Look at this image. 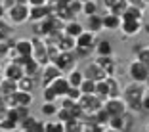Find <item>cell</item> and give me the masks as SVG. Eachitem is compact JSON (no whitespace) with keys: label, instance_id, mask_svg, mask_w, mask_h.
I'll list each match as a JSON object with an SVG mask.
<instances>
[{"label":"cell","instance_id":"681fc988","mask_svg":"<svg viewBox=\"0 0 149 132\" xmlns=\"http://www.w3.org/2000/svg\"><path fill=\"white\" fill-rule=\"evenodd\" d=\"M19 2H27V0H19Z\"/></svg>","mask_w":149,"mask_h":132},{"label":"cell","instance_id":"836d02e7","mask_svg":"<svg viewBox=\"0 0 149 132\" xmlns=\"http://www.w3.org/2000/svg\"><path fill=\"white\" fill-rule=\"evenodd\" d=\"M80 92L84 94V96H90V94H96V82L94 80H90V79H84L82 80V84H80Z\"/></svg>","mask_w":149,"mask_h":132},{"label":"cell","instance_id":"ba28073f","mask_svg":"<svg viewBox=\"0 0 149 132\" xmlns=\"http://www.w3.org/2000/svg\"><path fill=\"white\" fill-rule=\"evenodd\" d=\"M8 107H31L33 105V94L23 92V90H15L10 98H6Z\"/></svg>","mask_w":149,"mask_h":132},{"label":"cell","instance_id":"2e32d148","mask_svg":"<svg viewBox=\"0 0 149 132\" xmlns=\"http://www.w3.org/2000/svg\"><path fill=\"white\" fill-rule=\"evenodd\" d=\"M63 35L65 36H71V38H77L79 35H82L84 33V25L80 21H77V19H71V21L63 23Z\"/></svg>","mask_w":149,"mask_h":132},{"label":"cell","instance_id":"ac0fdd59","mask_svg":"<svg viewBox=\"0 0 149 132\" xmlns=\"http://www.w3.org/2000/svg\"><path fill=\"white\" fill-rule=\"evenodd\" d=\"M120 21H123V17L120 15H115V13L111 12H105L103 13V31H118L120 29Z\"/></svg>","mask_w":149,"mask_h":132},{"label":"cell","instance_id":"4dcf8cb0","mask_svg":"<svg viewBox=\"0 0 149 132\" xmlns=\"http://www.w3.org/2000/svg\"><path fill=\"white\" fill-rule=\"evenodd\" d=\"M63 132H84V121L73 119L69 123L63 124Z\"/></svg>","mask_w":149,"mask_h":132},{"label":"cell","instance_id":"e575fe53","mask_svg":"<svg viewBox=\"0 0 149 132\" xmlns=\"http://www.w3.org/2000/svg\"><path fill=\"white\" fill-rule=\"evenodd\" d=\"M128 6H130V4H128V0H117V2H115V6L109 10V12L115 13V15H120V17H123V13L126 12Z\"/></svg>","mask_w":149,"mask_h":132},{"label":"cell","instance_id":"7a4b0ae2","mask_svg":"<svg viewBox=\"0 0 149 132\" xmlns=\"http://www.w3.org/2000/svg\"><path fill=\"white\" fill-rule=\"evenodd\" d=\"M29 13H31V6L27 4V2H19V4H15L13 8L6 10V19H8L13 27L15 25H25V23L29 21Z\"/></svg>","mask_w":149,"mask_h":132},{"label":"cell","instance_id":"ee69618b","mask_svg":"<svg viewBox=\"0 0 149 132\" xmlns=\"http://www.w3.org/2000/svg\"><path fill=\"white\" fill-rule=\"evenodd\" d=\"M141 33L149 35V23H147V21H143V27H141Z\"/></svg>","mask_w":149,"mask_h":132},{"label":"cell","instance_id":"f1b7e54d","mask_svg":"<svg viewBox=\"0 0 149 132\" xmlns=\"http://www.w3.org/2000/svg\"><path fill=\"white\" fill-rule=\"evenodd\" d=\"M134 128H136V115L128 111L123 115V132H134Z\"/></svg>","mask_w":149,"mask_h":132},{"label":"cell","instance_id":"d590c367","mask_svg":"<svg viewBox=\"0 0 149 132\" xmlns=\"http://www.w3.org/2000/svg\"><path fill=\"white\" fill-rule=\"evenodd\" d=\"M46 132H63V123L61 121H54V119H48L46 121Z\"/></svg>","mask_w":149,"mask_h":132},{"label":"cell","instance_id":"74e56055","mask_svg":"<svg viewBox=\"0 0 149 132\" xmlns=\"http://www.w3.org/2000/svg\"><path fill=\"white\" fill-rule=\"evenodd\" d=\"M105 126L101 124H96V123H84V132H103Z\"/></svg>","mask_w":149,"mask_h":132},{"label":"cell","instance_id":"d4e9b609","mask_svg":"<svg viewBox=\"0 0 149 132\" xmlns=\"http://www.w3.org/2000/svg\"><path fill=\"white\" fill-rule=\"evenodd\" d=\"M59 111V105L57 103H52V101H42V105H40V115H42L44 119H54Z\"/></svg>","mask_w":149,"mask_h":132},{"label":"cell","instance_id":"277c9868","mask_svg":"<svg viewBox=\"0 0 149 132\" xmlns=\"http://www.w3.org/2000/svg\"><path fill=\"white\" fill-rule=\"evenodd\" d=\"M103 111L111 117H123L124 113H128V105L126 101L123 100V96H117V98H107L103 101Z\"/></svg>","mask_w":149,"mask_h":132},{"label":"cell","instance_id":"4fadbf2b","mask_svg":"<svg viewBox=\"0 0 149 132\" xmlns=\"http://www.w3.org/2000/svg\"><path fill=\"white\" fill-rule=\"evenodd\" d=\"M74 40H77V48H79V50L94 52V46H96V42H97V35H94V33H90V31L84 29V33L79 35Z\"/></svg>","mask_w":149,"mask_h":132},{"label":"cell","instance_id":"d6a6232c","mask_svg":"<svg viewBox=\"0 0 149 132\" xmlns=\"http://www.w3.org/2000/svg\"><path fill=\"white\" fill-rule=\"evenodd\" d=\"M57 100H59V96L56 94V90H54L52 86H44L42 88V101H52V103H56Z\"/></svg>","mask_w":149,"mask_h":132},{"label":"cell","instance_id":"b9f144b4","mask_svg":"<svg viewBox=\"0 0 149 132\" xmlns=\"http://www.w3.org/2000/svg\"><path fill=\"white\" fill-rule=\"evenodd\" d=\"M48 0H27V4L29 6H46Z\"/></svg>","mask_w":149,"mask_h":132},{"label":"cell","instance_id":"7c38bea8","mask_svg":"<svg viewBox=\"0 0 149 132\" xmlns=\"http://www.w3.org/2000/svg\"><path fill=\"white\" fill-rule=\"evenodd\" d=\"M82 71H84V79H90V80H94V82H100V80H103L107 77L105 71L101 69L94 59H92V61H88L86 65H84Z\"/></svg>","mask_w":149,"mask_h":132},{"label":"cell","instance_id":"7dc6e473","mask_svg":"<svg viewBox=\"0 0 149 132\" xmlns=\"http://www.w3.org/2000/svg\"><path fill=\"white\" fill-rule=\"evenodd\" d=\"M145 12H147V13H149V4H147V6H145Z\"/></svg>","mask_w":149,"mask_h":132},{"label":"cell","instance_id":"e0dca14e","mask_svg":"<svg viewBox=\"0 0 149 132\" xmlns=\"http://www.w3.org/2000/svg\"><path fill=\"white\" fill-rule=\"evenodd\" d=\"M94 54L96 56H115L113 42L109 38H97L96 46H94Z\"/></svg>","mask_w":149,"mask_h":132},{"label":"cell","instance_id":"bcb514c9","mask_svg":"<svg viewBox=\"0 0 149 132\" xmlns=\"http://www.w3.org/2000/svg\"><path fill=\"white\" fill-rule=\"evenodd\" d=\"M141 2H143V4H145V6H147V4H149V0H141Z\"/></svg>","mask_w":149,"mask_h":132},{"label":"cell","instance_id":"7402d4cb","mask_svg":"<svg viewBox=\"0 0 149 132\" xmlns=\"http://www.w3.org/2000/svg\"><path fill=\"white\" fill-rule=\"evenodd\" d=\"M40 69H42V65H40V63L36 61L35 57H29V59H27V61L23 63V71H25V75L35 77V79H38Z\"/></svg>","mask_w":149,"mask_h":132},{"label":"cell","instance_id":"3957f363","mask_svg":"<svg viewBox=\"0 0 149 132\" xmlns=\"http://www.w3.org/2000/svg\"><path fill=\"white\" fill-rule=\"evenodd\" d=\"M128 79L132 80V82H140V84H145V80L149 79V67L143 65L141 61H138V59H132L130 63H128Z\"/></svg>","mask_w":149,"mask_h":132},{"label":"cell","instance_id":"f35d334b","mask_svg":"<svg viewBox=\"0 0 149 132\" xmlns=\"http://www.w3.org/2000/svg\"><path fill=\"white\" fill-rule=\"evenodd\" d=\"M10 50H12V48H10L8 42H0V61L10 56Z\"/></svg>","mask_w":149,"mask_h":132},{"label":"cell","instance_id":"f6af8a7d","mask_svg":"<svg viewBox=\"0 0 149 132\" xmlns=\"http://www.w3.org/2000/svg\"><path fill=\"white\" fill-rule=\"evenodd\" d=\"M103 132H120V130H115V128H109V126H105V130Z\"/></svg>","mask_w":149,"mask_h":132},{"label":"cell","instance_id":"f907efd6","mask_svg":"<svg viewBox=\"0 0 149 132\" xmlns=\"http://www.w3.org/2000/svg\"><path fill=\"white\" fill-rule=\"evenodd\" d=\"M15 132H21V130H19V128H17V130H15Z\"/></svg>","mask_w":149,"mask_h":132},{"label":"cell","instance_id":"d6986e66","mask_svg":"<svg viewBox=\"0 0 149 132\" xmlns=\"http://www.w3.org/2000/svg\"><path fill=\"white\" fill-rule=\"evenodd\" d=\"M132 56L134 59L141 61L143 65L149 67V44H134L132 46Z\"/></svg>","mask_w":149,"mask_h":132},{"label":"cell","instance_id":"5bb4252c","mask_svg":"<svg viewBox=\"0 0 149 132\" xmlns=\"http://www.w3.org/2000/svg\"><path fill=\"white\" fill-rule=\"evenodd\" d=\"M94 61L105 71V75H117V57L115 56H96Z\"/></svg>","mask_w":149,"mask_h":132},{"label":"cell","instance_id":"9a60e30c","mask_svg":"<svg viewBox=\"0 0 149 132\" xmlns=\"http://www.w3.org/2000/svg\"><path fill=\"white\" fill-rule=\"evenodd\" d=\"M84 29L94 35H100L103 31V15L100 13H94V15H88L86 17V23H84Z\"/></svg>","mask_w":149,"mask_h":132},{"label":"cell","instance_id":"603a6c76","mask_svg":"<svg viewBox=\"0 0 149 132\" xmlns=\"http://www.w3.org/2000/svg\"><path fill=\"white\" fill-rule=\"evenodd\" d=\"M36 82H38V79H35V77H29L25 75L23 79L17 80V90H23V92H35V88H36Z\"/></svg>","mask_w":149,"mask_h":132},{"label":"cell","instance_id":"30bf717a","mask_svg":"<svg viewBox=\"0 0 149 132\" xmlns=\"http://www.w3.org/2000/svg\"><path fill=\"white\" fill-rule=\"evenodd\" d=\"M2 77L8 80H13V82H17L19 79L25 77V71L19 63H13V61H8L4 67H2Z\"/></svg>","mask_w":149,"mask_h":132},{"label":"cell","instance_id":"8d00e7d4","mask_svg":"<svg viewBox=\"0 0 149 132\" xmlns=\"http://www.w3.org/2000/svg\"><path fill=\"white\" fill-rule=\"evenodd\" d=\"M65 98H69V100H73V101H77V103H79V100L82 98V92H80V88H77V86H71Z\"/></svg>","mask_w":149,"mask_h":132},{"label":"cell","instance_id":"8992f818","mask_svg":"<svg viewBox=\"0 0 149 132\" xmlns=\"http://www.w3.org/2000/svg\"><path fill=\"white\" fill-rule=\"evenodd\" d=\"M141 27H143V21H138V19H128L123 17L120 21V40H128L132 36H138L141 33Z\"/></svg>","mask_w":149,"mask_h":132},{"label":"cell","instance_id":"9c48e42d","mask_svg":"<svg viewBox=\"0 0 149 132\" xmlns=\"http://www.w3.org/2000/svg\"><path fill=\"white\" fill-rule=\"evenodd\" d=\"M52 63H56L61 71H71L73 67H77V56L74 52H59L52 59Z\"/></svg>","mask_w":149,"mask_h":132},{"label":"cell","instance_id":"1f68e13d","mask_svg":"<svg viewBox=\"0 0 149 132\" xmlns=\"http://www.w3.org/2000/svg\"><path fill=\"white\" fill-rule=\"evenodd\" d=\"M82 13L84 15H94V13H100V6H97V0H86L82 2Z\"/></svg>","mask_w":149,"mask_h":132},{"label":"cell","instance_id":"5b68a950","mask_svg":"<svg viewBox=\"0 0 149 132\" xmlns=\"http://www.w3.org/2000/svg\"><path fill=\"white\" fill-rule=\"evenodd\" d=\"M63 75V71L59 69V67L56 65V63H46V65H42V69H40V75H38V82L40 86H50V84L54 82L56 79H59V77Z\"/></svg>","mask_w":149,"mask_h":132},{"label":"cell","instance_id":"4316f807","mask_svg":"<svg viewBox=\"0 0 149 132\" xmlns=\"http://www.w3.org/2000/svg\"><path fill=\"white\" fill-rule=\"evenodd\" d=\"M143 15H145V10L138 8V6H128L126 12L123 13V17H128V19H138V21H143Z\"/></svg>","mask_w":149,"mask_h":132},{"label":"cell","instance_id":"ab89813d","mask_svg":"<svg viewBox=\"0 0 149 132\" xmlns=\"http://www.w3.org/2000/svg\"><path fill=\"white\" fill-rule=\"evenodd\" d=\"M141 111L149 113V90H145L143 98H141Z\"/></svg>","mask_w":149,"mask_h":132},{"label":"cell","instance_id":"f546056e","mask_svg":"<svg viewBox=\"0 0 149 132\" xmlns=\"http://www.w3.org/2000/svg\"><path fill=\"white\" fill-rule=\"evenodd\" d=\"M17 128H19V124L13 119H10L8 115H6L4 119H0V132H15Z\"/></svg>","mask_w":149,"mask_h":132},{"label":"cell","instance_id":"c3c4849f","mask_svg":"<svg viewBox=\"0 0 149 132\" xmlns=\"http://www.w3.org/2000/svg\"><path fill=\"white\" fill-rule=\"evenodd\" d=\"M147 132H149V123H147Z\"/></svg>","mask_w":149,"mask_h":132},{"label":"cell","instance_id":"8fae6325","mask_svg":"<svg viewBox=\"0 0 149 132\" xmlns=\"http://www.w3.org/2000/svg\"><path fill=\"white\" fill-rule=\"evenodd\" d=\"M19 130L21 132H46V121L36 119V117L29 115V117L19 124Z\"/></svg>","mask_w":149,"mask_h":132},{"label":"cell","instance_id":"484cf974","mask_svg":"<svg viewBox=\"0 0 149 132\" xmlns=\"http://www.w3.org/2000/svg\"><path fill=\"white\" fill-rule=\"evenodd\" d=\"M17 90V82H13V80H8V79H2V82H0V96L4 98H10L13 92Z\"/></svg>","mask_w":149,"mask_h":132},{"label":"cell","instance_id":"7bdbcfd3","mask_svg":"<svg viewBox=\"0 0 149 132\" xmlns=\"http://www.w3.org/2000/svg\"><path fill=\"white\" fill-rule=\"evenodd\" d=\"M115 2H117V0H103V8H105L107 12H109V10L115 6Z\"/></svg>","mask_w":149,"mask_h":132},{"label":"cell","instance_id":"6da1fadb","mask_svg":"<svg viewBox=\"0 0 149 132\" xmlns=\"http://www.w3.org/2000/svg\"><path fill=\"white\" fill-rule=\"evenodd\" d=\"M145 84H140V82H128L126 86L123 88V100L126 101V105H128V111L130 113H140L141 111V98H143L145 94Z\"/></svg>","mask_w":149,"mask_h":132},{"label":"cell","instance_id":"44dd1931","mask_svg":"<svg viewBox=\"0 0 149 132\" xmlns=\"http://www.w3.org/2000/svg\"><path fill=\"white\" fill-rule=\"evenodd\" d=\"M50 10L46 8V6H31V13H29V21L33 23H40L44 21V19L48 17Z\"/></svg>","mask_w":149,"mask_h":132},{"label":"cell","instance_id":"60d3db41","mask_svg":"<svg viewBox=\"0 0 149 132\" xmlns=\"http://www.w3.org/2000/svg\"><path fill=\"white\" fill-rule=\"evenodd\" d=\"M0 4L4 6L6 10H10V8H13L15 4H19V0H0Z\"/></svg>","mask_w":149,"mask_h":132},{"label":"cell","instance_id":"83f0119b","mask_svg":"<svg viewBox=\"0 0 149 132\" xmlns=\"http://www.w3.org/2000/svg\"><path fill=\"white\" fill-rule=\"evenodd\" d=\"M13 35V25L10 21L0 19V42H6L8 38H12Z\"/></svg>","mask_w":149,"mask_h":132},{"label":"cell","instance_id":"cb8c5ba5","mask_svg":"<svg viewBox=\"0 0 149 132\" xmlns=\"http://www.w3.org/2000/svg\"><path fill=\"white\" fill-rule=\"evenodd\" d=\"M65 77H67V80H69L71 86H77V88H79L80 84H82V80H84V71L79 69V67H73V69H71Z\"/></svg>","mask_w":149,"mask_h":132},{"label":"cell","instance_id":"52a82bcc","mask_svg":"<svg viewBox=\"0 0 149 132\" xmlns=\"http://www.w3.org/2000/svg\"><path fill=\"white\" fill-rule=\"evenodd\" d=\"M79 107L82 109L84 115H92V113H96V111H100L101 107H103V101H101L96 94H90V96H84L82 94V98L79 100Z\"/></svg>","mask_w":149,"mask_h":132},{"label":"cell","instance_id":"ffe728a7","mask_svg":"<svg viewBox=\"0 0 149 132\" xmlns=\"http://www.w3.org/2000/svg\"><path fill=\"white\" fill-rule=\"evenodd\" d=\"M50 86H52L54 90H56V94L59 96V100H61V98H65V96H67V92H69L71 84H69V80H67V77H65V75H61L59 79L54 80V82L50 84Z\"/></svg>","mask_w":149,"mask_h":132}]
</instances>
